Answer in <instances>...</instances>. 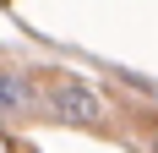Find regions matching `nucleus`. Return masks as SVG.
Instances as JSON below:
<instances>
[{
  "label": "nucleus",
  "mask_w": 158,
  "mask_h": 153,
  "mask_svg": "<svg viewBox=\"0 0 158 153\" xmlns=\"http://www.w3.org/2000/svg\"><path fill=\"white\" fill-rule=\"evenodd\" d=\"M49 109H55L65 126H98V115H104L98 93L87 88V82H77V76H60V82L49 88Z\"/></svg>",
  "instance_id": "f257e3e1"
},
{
  "label": "nucleus",
  "mask_w": 158,
  "mask_h": 153,
  "mask_svg": "<svg viewBox=\"0 0 158 153\" xmlns=\"http://www.w3.org/2000/svg\"><path fill=\"white\" fill-rule=\"evenodd\" d=\"M27 104H33L27 82H22V76H0V115H22Z\"/></svg>",
  "instance_id": "f03ea898"
}]
</instances>
